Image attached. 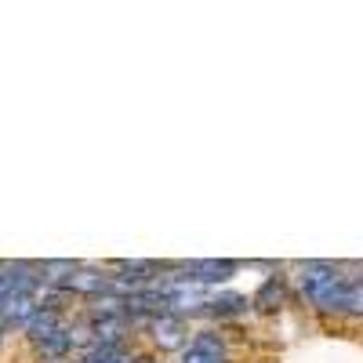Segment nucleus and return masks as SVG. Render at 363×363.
<instances>
[{"mask_svg":"<svg viewBox=\"0 0 363 363\" xmlns=\"http://www.w3.org/2000/svg\"><path fill=\"white\" fill-rule=\"evenodd\" d=\"M287 280L309 313L323 320H345L349 262H298Z\"/></svg>","mask_w":363,"mask_h":363,"instance_id":"obj_1","label":"nucleus"},{"mask_svg":"<svg viewBox=\"0 0 363 363\" xmlns=\"http://www.w3.org/2000/svg\"><path fill=\"white\" fill-rule=\"evenodd\" d=\"M174 363H236V349L222 327H203L178 349Z\"/></svg>","mask_w":363,"mask_h":363,"instance_id":"obj_2","label":"nucleus"},{"mask_svg":"<svg viewBox=\"0 0 363 363\" xmlns=\"http://www.w3.org/2000/svg\"><path fill=\"white\" fill-rule=\"evenodd\" d=\"M145 330H149V342H153L160 352L164 349H182L189 342V327H186V316H178V313H160V316H153V320H145L142 323Z\"/></svg>","mask_w":363,"mask_h":363,"instance_id":"obj_3","label":"nucleus"},{"mask_svg":"<svg viewBox=\"0 0 363 363\" xmlns=\"http://www.w3.org/2000/svg\"><path fill=\"white\" fill-rule=\"evenodd\" d=\"M236 269H240L236 262H182V265H178L182 277L193 280V284H200V287H207V284H225Z\"/></svg>","mask_w":363,"mask_h":363,"instance_id":"obj_4","label":"nucleus"},{"mask_svg":"<svg viewBox=\"0 0 363 363\" xmlns=\"http://www.w3.org/2000/svg\"><path fill=\"white\" fill-rule=\"evenodd\" d=\"M287 287H291V280H277V277H269V280L258 287V294L251 298V306H258V309H280V298L287 294Z\"/></svg>","mask_w":363,"mask_h":363,"instance_id":"obj_5","label":"nucleus"},{"mask_svg":"<svg viewBox=\"0 0 363 363\" xmlns=\"http://www.w3.org/2000/svg\"><path fill=\"white\" fill-rule=\"evenodd\" d=\"M4 338H8V327H4V323H0V345H4Z\"/></svg>","mask_w":363,"mask_h":363,"instance_id":"obj_6","label":"nucleus"},{"mask_svg":"<svg viewBox=\"0 0 363 363\" xmlns=\"http://www.w3.org/2000/svg\"><path fill=\"white\" fill-rule=\"evenodd\" d=\"M66 363H84V359H80V356H77V359H66Z\"/></svg>","mask_w":363,"mask_h":363,"instance_id":"obj_7","label":"nucleus"}]
</instances>
